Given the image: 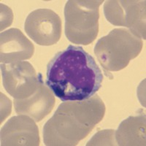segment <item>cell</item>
Returning <instances> with one entry per match:
<instances>
[{"label":"cell","mask_w":146,"mask_h":146,"mask_svg":"<svg viewBox=\"0 0 146 146\" xmlns=\"http://www.w3.org/2000/svg\"><path fill=\"white\" fill-rule=\"evenodd\" d=\"M102 81V72L96 60L80 45H70L47 65L45 84L63 102L91 98Z\"/></svg>","instance_id":"cell-1"},{"label":"cell","mask_w":146,"mask_h":146,"mask_svg":"<svg viewBox=\"0 0 146 146\" xmlns=\"http://www.w3.org/2000/svg\"><path fill=\"white\" fill-rule=\"evenodd\" d=\"M105 105L98 95L83 101L62 103L43 127L47 146H75L102 120Z\"/></svg>","instance_id":"cell-2"},{"label":"cell","mask_w":146,"mask_h":146,"mask_svg":"<svg viewBox=\"0 0 146 146\" xmlns=\"http://www.w3.org/2000/svg\"><path fill=\"white\" fill-rule=\"evenodd\" d=\"M143 40L131 31L114 29L108 35L99 39L94 53L105 71L117 72L127 66L143 48Z\"/></svg>","instance_id":"cell-3"},{"label":"cell","mask_w":146,"mask_h":146,"mask_svg":"<svg viewBox=\"0 0 146 146\" xmlns=\"http://www.w3.org/2000/svg\"><path fill=\"white\" fill-rule=\"evenodd\" d=\"M103 0H69L65 5V35L74 44L88 45L99 32L100 6Z\"/></svg>","instance_id":"cell-4"},{"label":"cell","mask_w":146,"mask_h":146,"mask_svg":"<svg viewBox=\"0 0 146 146\" xmlns=\"http://www.w3.org/2000/svg\"><path fill=\"white\" fill-rule=\"evenodd\" d=\"M2 83L5 89L15 100H23L36 90L42 75L38 74L28 62L1 64Z\"/></svg>","instance_id":"cell-5"},{"label":"cell","mask_w":146,"mask_h":146,"mask_svg":"<svg viewBox=\"0 0 146 146\" xmlns=\"http://www.w3.org/2000/svg\"><path fill=\"white\" fill-rule=\"evenodd\" d=\"M104 13L111 24L127 27L145 40V1H106Z\"/></svg>","instance_id":"cell-6"},{"label":"cell","mask_w":146,"mask_h":146,"mask_svg":"<svg viewBox=\"0 0 146 146\" xmlns=\"http://www.w3.org/2000/svg\"><path fill=\"white\" fill-rule=\"evenodd\" d=\"M24 29L37 45L50 46L56 44L61 38L62 20L52 10L36 9L27 16Z\"/></svg>","instance_id":"cell-7"},{"label":"cell","mask_w":146,"mask_h":146,"mask_svg":"<svg viewBox=\"0 0 146 146\" xmlns=\"http://www.w3.org/2000/svg\"><path fill=\"white\" fill-rule=\"evenodd\" d=\"M35 121L26 115L12 117L1 129V145H40Z\"/></svg>","instance_id":"cell-8"},{"label":"cell","mask_w":146,"mask_h":146,"mask_svg":"<svg viewBox=\"0 0 146 146\" xmlns=\"http://www.w3.org/2000/svg\"><path fill=\"white\" fill-rule=\"evenodd\" d=\"M0 61L10 64L30 59L35 46L20 29L12 28L0 35Z\"/></svg>","instance_id":"cell-9"},{"label":"cell","mask_w":146,"mask_h":146,"mask_svg":"<svg viewBox=\"0 0 146 146\" xmlns=\"http://www.w3.org/2000/svg\"><path fill=\"white\" fill-rule=\"evenodd\" d=\"M55 102L53 92L42 80L32 96L23 100H14V107L17 114L26 115L35 122H40L52 111Z\"/></svg>","instance_id":"cell-10"},{"label":"cell","mask_w":146,"mask_h":146,"mask_svg":"<svg viewBox=\"0 0 146 146\" xmlns=\"http://www.w3.org/2000/svg\"><path fill=\"white\" fill-rule=\"evenodd\" d=\"M115 138L118 145H145V115L130 116L121 123Z\"/></svg>","instance_id":"cell-11"}]
</instances>
